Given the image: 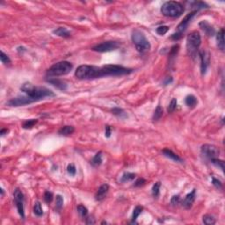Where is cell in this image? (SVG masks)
Masks as SVG:
<instances>
[{
    "label": "cell",
    "instance_id": "cell-15",
    "mask_svg": "<svg viewBox=\"0 0 225 225\" xmlns=\"http://www.w3.org/2000/svg\"><path fill=\"white\" fill-rule=\"evenodd\" d=\"M109 191V186L107 184H103L101 185L98 189L97 193L95 195V200L97 201H101L106 198V196L107 195Z\"/></svg>",
    "mask_w": 225,
    "mask_h": 225
},
{
    "label": "cell",
    "instance_id": "cell-43",
    "mask_svg": "<svg viewBox=\"0 0 225 225\" xmlns=\"http://www.w3.org/2000/svg\"><path fill=\"white\" fill-rule=\"evenodd\" d=\"M145 183H146V180L144 179H143V178H140V179H138L135 182L134 186L135 187H143V186H144L145 185Z\"/></svg>",
    "mask_w": 225,
    "mask_h": 225
},
{
    "label": "cell",
    "instance_id": "cell-5",
    "mask_svg": "<svg viewBox=\"0 0 225 225\" xmlns=\"http://www.w3.org/2000/svg\"><path fill=\"white\" fill-rule=\"evenodd\" d=\"M73 68L71 62L67 61H62L53 64L51 67L47 70V76L53 78V77H60L69 74Z\"/></svg>",
    "mask_w": 225,
    "mask_h": 225
},
{
    "label": "cell",
    "instance_id": "cell-23",
    "mask_svg": "<svg viewBox=\"0 0 225 225\" xmlns=\"http://www.w3.org/2000/svg\"><path fill=\"white\" fill-rule=\"evenodd\" d=\"M91 164L93 166H99L102 164V152L99 151L96 153V155L91 159Z\"/></svg>",
    "mask_w": 225,
    "mask_h": 225
},
{
    "label": "cell",
    "instance_id": "cell-16",
    "mask_svg": "<svg viewBox=\"0 0 225 225\" xmlns=\"http://www.w3.org/2000/svg\"><path fill=\"white\" fill-rule=\"evenodd\" d=\"M199 26H200V27L201 28V30L203 31L207 35H208V36H214L215 35V28L207 22V20H202V21H201Z\"/></svg>",
    "mask_w": 225,
    "mask_h": 225
},
{
    "label": "cell",
    "instance_id": "cell-36",
    "mask_svg": "<svg viewBox=\"0 0 225 225\" xmlns=\"http://www.w3.org/2000/svg\"><path fill=\"white\" fill-rule=\"evenodd\" d=\"M168 30H169V26H160L156 29V33L158 34H159V35H164L168 32Z\"/></svg>",
    "mask_w": 225,
    "mask_h": 225
},
{
    "label": "cell",
    "instance_id": "cell-37",
    "mask_svg": "<svg viewBox=\"0 0 225 225\" xmlns=\"http://www.w3.org/2000/svg\"><path fill=\"white\" fill-rule=\"evenodd\" d=\"M0 59H1V62H2V63H4V64H10V63L12 62L11 59L9 58V56L6 55V53L4 52V51H1Z\"/></svg>",
    "mask_w": 225,
    "mask_h": 225
},
{
    "label": "cell",
    "instance_id": "cell-46",
    "mask_svg": "<svg viewBox=\"0 0 225 225\" xmlns=\"http://www.w3.org/2000/svg\"><path fill=\"white\" fill-rule=\"evenodd\" d=\"M85 223H87V224H94L96 222H95V220L94 218L92 217V216H86V221H85Z\"/></svg>",
    "mask_w": 225,
    "mask_h": 225
},
{
    "label": "cell",
    "instance_id": "cell-27",
    "mask_svg": "<svg viewBox=\"0 0 225 225\" xmlns=\"http://www.w3.org/2000/svg\"><path fill=\"white\" fill-rule=\"evenodd\" d=\"M143 207L142 206H136L135 207L134 210H133V214H132V221H131L132 223H135V221L138 218V216L140 215L141 213L143 212Z\"/></svg>",
    "mask_w": 225,
    "mask_h": 225
},
{
    "label": "cell",
    "instance_id": "cell-4",
    "mask_svg": "<svg viewBox=\"0 0 225 225\" xmlns=\"http://www.w3.org/2000/svg\"><path fill=\"white\" fill-rule=\"evenodd\" d=\"M131 40L134 43L135 49L142 54L146 53L151 49V43L147 40L143 32L138 29H135L131 35Z\"/></svg>",
    "mask_w": 225,
    "mask_h": 225
},
{
    "label": "cell",
    "instance_id": "cell-34",
    "mask_svg": "<svg viewBox=\"0 0 225 225\" xmlns=\"http://www.w3.org/2000/svg\"><path fill=\"white\" fill-rule=\"evenodd\" d=\"M211 161V163L213 164H215V166H217V167H219L221 170L224 171V162L223 161V160H220L218 158H214V159H211L210 160Z\"/></svg>",
    "mask_w": 225,
    "mask_h": 225
},
{
    "label": "cell",
    "instance_id": "cell-40",
    "mask_svg": "<svg viewBox=\"0 0 225 225\" xmlns=\"http://www.w3.org/2000/svg\"><path fill=\"white\" fill-rule=\"evenodd\" d=\"M67 171L70 176H75V175H76V172H77V170H76L75 165H74L73 164H68Z\"/></svg>",
    "mask_w": 225,
    "mask_h": 225
},
{
    "label": "cell",
    "instance_id": "cell-18",
    "mask_svg": "<svg viewBox=\"0 0 225 225\" xmlns=\"http://www.w3.org/2000/svg\"><path fill=\"white\" fill-rule=\"evenodd\" d=\"M216 41H217V47L221 51H224L225 42H224V29L221 28L216 34Z\"/></svg>",
    "mask_w": 225,
    "mask_h": 225
},
{
    "label": "cell",
    "instance_id": "cell-26",
    "mask_svg": "<svg viewBox=\"0 0 225 225\" xmlns=\"http://www.w3.org/2000/svg\"><path fill=\"white\" fill-rule=\"evenodd\" d=\"M163 116V108L161 107V106H158L157 108L155 110L154 114H153V121L154 122H158L161 119V117Z\"/></svg>",
    "mask_w": 225,
    "mask_h": 225
},
{
    "label": "cell",
    "instance_id": "cell-22",
    "mask_svg": "<svg viewBox=\"0 0 225 225\" xmlns=\"http://www.w3.org/2000/svg\"><path fill=\"white\" fill-rule=\"evenodd\" d=\"M185 103L190 108H194L198 103V100H197V98L195 97V95L190 94V95H187L185 98Z\"/></svg>",
    "mask_w": 225,
    "mask_h": 225
},
{
    "label": "cell",
    "instance_id": "cell-10",
    "mask_svg": "<svg viewBox=\"0 0 225 225\" xmlns=\"http://www.w3.org/2000/svg\"><path fill=\"white\" fill-rule=\"evenodd\" d=\"M201 154L209 160L218 158L220 155V150L213 144H203L201 148Z\"/></svg>",
    "mask_w": 225,
    "mask_h": 225
},
{
    "label": "cell",
    "instance_id": "cell-14",
    "mask_svg": "<svg viewBox=\"0 0 225 225\" xmlns=\"http://www.w3.org/2000/svg\"><path fill=\"white\" fill-rule=\"evenodd\" d=\"M195 198H196V189H193V191L186 195L185 199L180 202L182 207H185L186 209H190L195 202Z\"/></svg>",
    "mask_w": 225,
    "mask_h": 225
},
{
    "label": "cell",
    "instance_id": "cell-25",
    "mask_svg": "<svg viewBox=\"0 0 225 225\" xmlns=\"http://www.w3.org/2000/svg\"><path fill=\"white\" fill-rule=\"evenodd\" d=\"M202 222L204 224L207 225H214L215 223V218L211 215H204L202 217Z\"/></svg>",
    "mask_w": 225,
    "mask_h": 225
},
{
    "label": "cell",
    "instance_id": "cell-41",
    "mask_svg": "<svg viewBox=\"0 0 225 225\" xmlns=\"http://www.w3.org/2000/svg\"><path fill=\"white\" fill-rule=\"evenodd\" d=\"M44 201H46L47 203H50L51 201H53V194L49 191H46L44 193Z\"/></svg>",
    "mask_w": 225,
    "mask_h": 225
},
{
    "label": "cell",
    "instance_id": "cell-7",
    "mask_svg": "<svg viewBox=\"0 0 225 225\" xmlns=\"http://www.w3.org/2000/svg\"><path fill=\"white\" fill-rule=\"evenodd\" d=\"M201 38L200 33L197 31H194L190 33L187 37V49L188 54L192 57H195L199 52V48L201 46Z\"/></svg>",
    "mask_w": 225,
    "mask_h": 225
},
{
    "label": "cell",
    "instance_id": "cell-12",
    "mask_svg": "<svg viewBox=\"0 0 225 225\" xmlns=\"http://www.w3.org/2000/svg\"><path fill=\"white\" fill-rule=\"evenodd\" d=\"M198 55L201 59V75H205L209 63H210V55L207 50H201L198 52Z\"/></svg>",
    "mask_w": 225,
    "mask_h": 225
},
{
    "label": "cell",
    "instance_id": "cell-28",
    "mask_svg": "<svg viewBox=\"0 0 225 225\" xmlns=\"http://www.w3.org/2000/svg\"><path fill=\"white\" fill-rule=\"evenodd\" d=\"M34 213L38 217H41V216L43 215L42 207V205H41V203L39 201H36L34 203Z\"/></svg>",
    "mask_w": 225,
    "mask_h": 225
},
{
    "label": "cell",
    "instance_id": "cell-17",
    "mask_svg": "<svg viewBox=\"0 0 225 225\" xmlns=\"http://www.w3.org/2000/svg\"><path fill=\"white\" fill-rule=\"evenodd\" d=\"M47 82L49 83L50 85L55 86V88L61 90V91H66L67 90V85L65 82H63L61 79L54 78H49V79H47Z\"/></svg>",
    "mask_w": 225,
    "mask_h": 225
},
{
    "label": "cell",
    "instance_id": "cell-38",
    "mask_svg": "<svg viewBox=\"0 0 225 225\" xmlns=\"http://www.w3.org/2000/svg\"><path fill=\"white\" fill-rule=\"evenodd\" d=\"M181 200H180V197L179 195H173L171 199V204L173 206V207H176L179 204H180Z\"/></svg>",
    "mask_w": 225,
    "mask_h": 225
},
{
    "label": "cell",
    "instance_id": "cell-31",
    "mask_svg": "<svg viewBox=\"0 0 225 225\" xmlns=\"http://www.w3.org/2000/svg\"><path fill=\"white\" fill-rule=\"evenodd\" d=\"M77 210H78V213L79 214V215L82 217V218H86L87 215H88V209L82 204L78 205L77 207Z\"/></svg>",
    "mask_w": 225,
    "mask_h": 225
},
{
    "label": "cell",
    "instance_id": "cell-21",
    "mask_svg": "<svg viewBox=\"0 0 225 225\" xmlns=\"http://www.w3.org/2000/svg\"><path fill=\"white\" fill-rule=\"evenodd\" d=\"M74 131H75V128L73 126L67 125V126L62 127L59 129V131H58V134L60 135H63V136H68V135H70L71 134H73Z\"/></svg>",
    "mask_w": 225,
    "mask_h": 225
},
{
    "label": "cell",
    "instance_id": "cell-33",
    "mask_svg": "<svg viewBox=\"0 0 225 225\" xmlns=\"http://www.w3.org/2000/svg\"><path fill=\"white\" fill-rule=\"evenodd\" d=\"M160 187H161V183L157 182L155 183L152 187V195L155 198H158L160 194Z\"/></svg>",
    "mask_w": 225,
    "mask_h": 225
},
{
    "label": "cell",
    "instance_id": "cell-39",
    "mask_svg": "<svg viewBox=\"0 0 225 225\" xmlns=\"http://www.w3.org/2000/svg\"><path fill=\"white\" fill-rule=\"evenodd\" d=\"M177 107V99L176 98H172L171 100L170 104H169V106H168V113H172V112H174V110L176 109Z\"/></svg>",
    "mask_w": 225,
    "mask_h": 225
},
{
    "label": "cell",
    "instance_id": "cell-47",
    "mask_svg": "<svg viewBox=\"0 0 225 225\" xmlns=\"http://www.w3.org/2000/svg\"><path fill=\"white\" fill-rule=\"evenodd\" d=\"M171 82H172V78H171V77H167V78H165V79L164 80L163 84H164V85L165 86V85H170Z\"/></svg>",
    "mask_w": 225,
    "mask_h": 225
},
{
    "label": "cell",
    "instance_id": "cell-3",
    "mask_svg": "<svg viewBox=\"0 0 225 225\" xmlns=\"http://www.w3.org/2000/svg\"><path fill=\"white\" fill-rule=\"evenodd\" d=\"M184 6L176 1H168L161 6V13L169 18H178L184 12Z\"/></svg>",
    "mask_w": 225,
    "mask_h": 225
},
{
    "label": "cell",
    "instance_id": "cell-19",
    "mask_svg": "<svg viewBox=\"0 0 225 225\" xmlns=\"http://www.w3.org/2000/svg\"><path fill=\"white\" fill-rule=\"evenodd\" d=\"M162 153L164 154V156H165L166 158H170L171 160L175 161V162H178V163H183L182 158H179L177 154H175L174 152L172 151H171L169 149H164L162 151Z\"/></svg>",
    "mask_w": 225,
    "mask_h": 225
},
{
    "label": "cell",
    "instance_id": "cell-29",
    "mask_svg": "<svg viewBox=\"0 0 225 225\" xmlns=\"http://www.w3.org/2000/svg\"><path fill=\"white\" fill-rule=\"evenodd\" d=\"M135 178V173H131V172H125L122 176L121 179V182L125 183L128 182V181H132Z\"/></svg>",
    "mask_w": 225,
    "mask_h": 225
},
{
    "label": "cell",
    "instance_id": "cell-48",
    "mask_svg": "<svg viewBox=\"0 0 225 225\" xmlns=\"http://www.w3.org/2000/svg\"><path fill=\"white\" fill-rule=\"evenodd\" d=\"M8 133V129L7 128H2L1 129V131H0V135H1V136H3V135H5L6 134Z\"/></svg>",
    "mask_w": 225,
    "mask_h": 225
},
{
    "label": "cell",
    "instance_id": "cell-6",
    "mask_svg": "<svg viewBox=\"0 0 225 225\" xmlns=\"http://www.w3.org/2000/svg\"><path fill=\"white\" fill-rule=\"evenodd\" d=\"M133 70L129 68L123 67L121 65L106 64L101 67V78L102 77H114V76H123L132 73Z\"/></svg>",
    "mask_w": 225,
    "mask_h": 225
},
{
    "label": "cell",
    "instance_id": "cell-8",
    "mask_svg": "<svg viewBox=\"0 0 225 225\" xmlns=\"http://www.w3.org/2000/svg\"><path fill=\"white\" fill-rule=\"evenodd\" d=\"M13 200H14V203L16 205L17 210H18V215H20V217L22 219H25V211H24V195L21 192V190L18 188H16L14 190L13 193Z\"/></svg>",
    "mask_w": 225,
    "mask_h": 225
},
{
    "label": "cell",
    "instance_id": "cell-30",
    "mask_svg": "<svg viewBox=\"0 0 225 225\" xmlns=\"http://www.w3.org/2000/svg\"><path fill=\"white\" fill-rule=\"evenodd\" d=\"M37 122H38V120L36 119H30V120L25 121L22 124V128L25 129H30L36 124Z\"/></svg>",
    "mask_w": 225,
    "mask_h": 225
},
{
    "label": "cell",
    "instance_id": "cell-11",
    "mask_svg": "<svg viewBox=\"0 0 225 225\" xmlns=\"http://www.w3.org/2000/svg\"><path fill=\"white\" fill-rule=\"evenodd\" d=\"M34 99H32L30 97L26 95V96L13 98L7 102V105L10 106L17 107V106H26V105H29V104L34 103Z\"/></svg>",
    "mask_w": 225,
    "mask_h": 225
},
{
    "label": "cell",
    "instance_id": "cell-32",
    "mask_svg": "<svg viewBox=\"0 0 225 225\" xmlns=\"http://www.w3.org/2000/svg\"><path fill=\"white\" fill-rule=\"evenodd\" d=\"M192 8H195V12L201 10V9H205V8H207V6L203 3V2H192Z\"/></svg>",
    "mask_w": 225,
    "mask_h": 225
},
{
    "label": "cell",
    "instance_id": "cell-42",
    "mask_svg": "<svg viewBox=\"0 0 225 225\" xmlns=\"http://www.w3.org/2000/svg\"><path fill=\"white\" fill-rule=\"evenodd\" d=\"M212 184H213V186L215 187V188L217 189L223 188V184H222V182L220 181L219 179H215V177H212Z\"/></svg>",
    "mask_w": 225,
    "mask_h": 225
},
{
    "label": "cell",
    "instance_id": "cell-49",
    "mask_svg": "<svg viewBox=\"0 0 225 225\" xmlns=\"http://www.w3.org/2000/svg\"><path fill=\"white\" fill-rule=\"evenodd\" d=\"M0 191H1V196H4V194H5L4 193V189H1Z\"/></svg>",
    "mask_w": 225,
    "mask_h": 225
},
{
    "label": "cell",
    "instance_id": "cell-45",
    "mask_svg": "<svg viewBox=\"0 0 225 225\" xmlns=\"http://www.w3.org/2000/svg\"><path fill=\"white\" fill-rule=\"evenodd\" d=\"M111 134H112V129H111V127L109 125H106V131H105V136L109 138L111 136Z\"/></svg>",
    "mask_w": 225,
    "mask_h": 225
},
{
    "label": "cell",
    "instance_id": "cell-20",
    "mask_svg": "<svg viewBox=\"0 0 225 225\" xmlns=\"http://www.w3.org/2000/svg\"><path fill=\"white\" fill-rule=\"evenodd\" d=\"M53 34L57 35V36L62 37V38H70L71 35L70 32L65 27H58V28H56L53 31Z\"/></svg>",
    "mask_w": 225,
    "mask_h": 225
},
{
    "label": "cell",
    "instance_id": "cell-2",
    "mask_svg": "<svg viewBox=\"0 0 225 225\" xmlns=\"http://www.w3.org/2000/svg\"><path fill=\"white\" fill-rule=\"evenodd\" d=\"M77 78L81 80L101 78V68L94 65H80L75 71Z\"/></svg>",
    "mask_w": 225,
    "mask_h": 225
},
{
    "label": "cell",
    "instance_id": "cell-1",
    "mask_svg": "<svg viewBox=\"0 0 225 225\" xmlns=\"http://www.w3.org/2000/svg\"><path fill=\"white\" fill-rule=\"evenodd\" d=\"M20 90L26 93L28 97L34 99V102L45 99V98L55 97V94L48 88L42 86H34L30 83H25L20 87Z\"/></svg>",
    "mask_w": 225,
    "mask_h": 225
},
{
    "label": "cell",
    "instance_id": "cell-35",
    "mask_svg": "<svg viewBox=\"0 0 225 225\" xmlns=\"http://www.w3.org/2000/svg\"><path fill=\"white\" fill-rule=\"evenodd\" d=\"M63 206V198L62 196L60 195H56V199H55V207L57 210H61L62 207Z\"/></svg>",
    "mask_w": 225,
    "mask_h": 225
},
{
    "label": "cell",
    "instance_id": "cell-24",
    "mask_svg": "<svg viewBox=\"0 0 225 225\" xmlns=\"http://www.w3.org/2000/svg\"><path fill=\"white\" fill-rule=\"evenodd\" d=\"M112 113H113L115 116H117V117L121 118V119H125V118L128 117L127 113H126L123 109L119 108V107H115V108H113V109H112Z\"/></svg>",
    "mask_w": 225,
    "mask_h": 225
},
{
    "label": "cell",
    "instance_id": "cell-44",
    "mask_svg": "<svg viewBox=\"0 0 225 225\" xmlns=\"http://www.w3.org/2000/svg\"><path fill=\"white\" fill-rule=\"evenodd\" d=\"M182 36H183L182 34L176 32L175 34H172L171 35V39L172 41H175V42H177V41L180 40V39L182 38Z\"/></svg>",
    "mask_w": 225,
    "mask_h": 225
},
{
    "label": "cell",
    "instance_id": "cell-9",
    "mask_svg": "<svg viewBox=\"0 0 225 225\" xmlns=\"http://www.w3.org/2000/svg\"><path fill=\"white\" fill-rule=\"evenodd\" d=\"M120 47V44L117 42L114 41H108V42H104L102 43H99L96 46L92 48V50L98 53H105V52H110L114 51Z\"/></svg>",
    "mask_w": 225,
    "mask_h": 225
},
{
    "label": "cell",
    "instance_id": "cell-13",
    "mask_svg": "<svg viewBox=\"0 0 225 225\" xmlns=\"http://www.w3.org/2000/svg\"><path fill=\"white\" fill-rule=\"evenodd\" d=\"M196 12H195V11L190 12V13H188L185 18H183L182 21L179 24L178 27H177V32H178V33H180V34H184V32H185L186 29L187 28L189 23L191 22L192 18H194V16L196 14Z\"/></svg>",
    "mask_w": 225,
    "mask_h": 225
}]
</instances>
